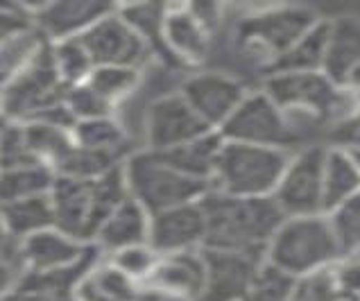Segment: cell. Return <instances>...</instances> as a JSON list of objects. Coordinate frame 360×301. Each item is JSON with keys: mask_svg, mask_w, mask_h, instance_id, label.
I'll list each match as a JSON object with an SVG mask.
<instances>
[{"mask_svg": "<svg viewBox=\"0 0 360 301\" xmlns=\"http://www.w3.org/2000/svg\"><path fill=\"white\" fill-rule=\"evenodd\" d=\"M39 165L30 154L25 129L20 122H5L0 129V170Z\"/></svg>", "mask_w": 360, "mask_h": 301, "instance_id": "obj_36", "label": "cell"}, {"mask_svg": "<svg viewBox=\"0 0 360 301\" xmlns=\"http://www.w3.org/2000/svg\"><path fill=\"white\" fill-rule=\"evenodd\" d=\"M50 55H53V64H55L61 84L66 89L84 84L86 77L91 75V70H94V61L86 55V50L79 44V39L50 44Z\"/></svg>", "mask_w": 360, "mask_h": 301, "instance_id": "obj_32", "label": "cell"}, {"mask_svg": "<svg viewBox=\"0 0 360 301\" xmlns=\"http://www.w3.org/2000/svg\"><path fill=\"white\" fill-rule=\"evenodd\" d=\"M148 236H150V213L139 202L127 197L102 222L91 245L102 256H109L120 252V249L148 243Z\"/></svg>", "mask_w": 360, "mask_h": 301, "instance_id": "obj_20", "label": "cell"}, {"mask_svg": "<svg viewBox=\"0 0 360 301\" xmlns=\"http://www.w3.org/2000/svg\"><path fill=\"white\" fill-rule=\"evenodd\" d=\"M0 254H16V241L9 236L3 215H0Z\"/></svg>", "mask_w": 360, "mask_h": 301, "instance_id": "obj_42", "label": "cell"}, {"mask_svg": "<svg viewBox=\"0 0 360 301\" xmlns=\"http://www.w3.org/2000/svg\"><path fill=\"white\" fill-rule=\"evenodd\" d=\"M55 181L53 170L44 165H25V168L0 170V206L25 200V197L48 193Z\"/></svg>", "mask_w": 360, "mask_h": 301, "instance_id": "obj_31", "label": "cell"}, {"mask_svg": "<svg viewBox=\"0 0 360 301\" xmlns=\"http://www.w3.org/2000/svg\"><path fill=\"white\" fill-rule=\"evenodd\" d=\"M202 254L207 278H204V293L200 301H245L256 267L265 258L209 247H202Z\"/></svg>", "mask_w": 360, "mask_h": 301, "instance_id": "obj_16", "label": "cell"}, {"mask_svg": "<svg viewBox=\"0 0 360 301\" xmlns=\"http://www.w3.org/2000/svg\"><path fill=\"white\" fill-rule=\"evenodd\" d=\"M181 98L188 102L191 109L218 132L229 116L247 96V89L240 79H236L220 70H200L193 72L179 87Z\"/></svg>", "mask_w": 360, "mask_h": 301, "instance_id": "obj_14", "label": "cell"}, {"mask_svg": "<svg viewBox=\"0 0 360 301\" xmlns=\"http://www.w3.org/2000/svg\"><path fill=\"white\" fill-rule=\"evenodd\" d=\"M263 91L288 118L311 116L338 124L358 111L352 93L335 87L324 72H270Z\"/></svg>", "mask_w": 360, "mask_h": 301, "instance_id": "obj_6", "label": "cell"}, {"mask_svg": "<svg viewBox=\"0 0 360 301\" xmlns=\"http://www.w3.org/2000/svg\"><path fill=\"white\" fill-rule=\"evenodd\" d=\"M218 132L224 141L263 145V148L290 150L297 141L290 120L263 89L247 91L243 102Z\"/></svg>", "mask_w": 360, "mask_h": 301, "instance_id": "obj_8", "label": "cell"}, {"mask_svg": "<svg viewBox=\"0 0 360 301\" xmlns=\"http://www.w3.org/2000/svg\"><path fill=\"white\" fill-rule=\"evenodd\" d=\"M25 129V141L32 159L44 165L48 170H55L61 165L70 150L75 148L73 141V129L68 127H59L53 122H44V120H34V122H23Z\"/></svg>", "mask_w": 360, "mask_h": 301, "instance_id": "obj_26", "label": "cell"}, {"mask_svg": "<svg viewBox=\"0 0 360 301\" xmlns=\"http://www.w3.org/2000/svg\"><path fill=\"white\" fill-rule=\"evenodd\" d=\"M356 258H360V254H358V256H356Z\"/></svg>", "mask_w": 360, "mask_h": 301, "instance_id": "obj_46", "label": "cell"}, {"mask_svg": "<svg viewBox=\"0 0 360 301\" xmlns=\"http://www.w3.org/2000/svg\"><path fill=\"white\" fill-rule=\"evenodd\" d=\"M0 215H3L9 236H12L16 243L25 241V238L34 236L39 231H46L50 226H55L50 191L25 197V200L12 202L7 206H0Z\"/></svg>", "mask_w": 360, "mask_h": 301, "instance_id": "obj_25", "label": "cell"}, {"mask_svg": "<svg viewBox=\"0 0 360 301\" xmlns=\"http://www.w3.org/2000/svg\"><path fill=\"white\" fill-rule=\"evenodd\" d=\"M73 295L77 301H139L143 286L122 274L109 258L100 256L79 278Z\"/></svg>", "mask_w": 360, "mask_h": 301, "instance_id": "obj_22", "label": "cell"}, {"mask_svg": "<svg viewBox=\"0 0 360 301\" xmlns=\"http://www.w3.org/2000/svg\"><path fill=\"white\" fill-rule=\"evenodd\" d=\"M354 157H356V161H358V165H360V152H352Z\"/></svg>", "mask_w": 360, "mask_h": 301, "instance_id": "obj_45", "label": "cell"}, {"mask_svg": "<svg viewBox=\"0 0 360 301\" xmlns=\"http://www.w3.org/2000/svg\"><path fill=\"white\" fill-rule=\"evenodd\" d=\"M360 66V18L338 16L328 20V41L322 72L345 89L349 75Z\"/></svg>", "mask_w": 360, "mask_h": 301, "instance_id": "obj_21", "label": "cell"}, {"mask_svg": "<svg viewBox=\"0 0 360 301\" xmlns=\"http://www.w3.org/2000/svg\"><path fill=\"white\" fill-rule=\"evenodd\" d=\"M290 301H335L333 269L328 267V269H322V272L297 278Z\"/></svg>", "mask_w": 360, "mask_h": 301, "instance_id": "obj_37", "label": "cell"}, {"mask_svg": "<svg viewBox=\"0 0 360 301\" xmlns=\"http://www.w3.org/2000/svg\"><path fill=\"white\" fill-rule=\"evenodd\" d=\"M127 197L129 193L125 177H122V163L107 172L105 177L94 181H79L55 174V181L50 186L55 226L59 231L91 245L102 222Z\"/></svg>", "mask_w": 360, "mask_h": 301, "instance_id": "obj_2", "label": "cell"}, {"mask_svg": "<svg viewBox=\"0 0 360 301\" xmlns=\"http://www.w3.org/2000/svg\"><path fill=\"white\" fill-rule=\"evenodd\" d=\"M204 278H207L204 254L202 249H195V252L159 256V263L143 290L172 301H200L204 293Z\"/></svg>", "mask_w": 360, "mask_h": 301, "instance_id": "obj_18", "label": "cell"}, {"mask_svg": "<svg viewBox=\"0 0 360 301\" xmlns=\"http://www.w3.org/2000/svg\"><path fill=\"white\" fill-rule=\"evenodd\" d=\"M290 150L224 141L211 174V191L231 197H272Z\"/></svg>", "mask_w": 360, "mask_h": 301, "instance_id": "obj_5", "label": "cell"}, {"mask_svg": "<svg viewBox=\"0 0 360 301\" xmlns=\"http://www.w3.org/2000/svg\"><path fill=\"white\" fill-rule=\"evenodd\" d=\"M265 261L295 278H302L333 267L342 261V252L324 213L283 217L272 241L267 243Z\"/></svg>", "mask_w": 360, "mask_h": 301, "instance_id": "obj_3", "label": "cell"}, {"mask_svg": "<svg viewBox=\"0 0 360 301\" xmlns=\"http://www.w3.org/2000/svg\"><path fill=\"white\" fill-rule=\"evenodd\" d=\"M0 301H77L75 295H59V293H46V290H34V288H25L18 286L3 297Z\"/></svg>", "mask_w": 360, "mask_h": 301, "instance_id": "obj_40", "label": "cell"}, {"mask_svg": "<svg viewBox=\"0 0 360 301\" xmlns=\"http://www.w3.org/2000/svg\"><path fill=\"white\" fill-rule=\"evenodd\" d=\"M328 217L333 236L340 247L342 258L360 254V193L349 197L347 202L335 206L333 211L324 213Z\"/></svg>", "mask_w": 360, "mask_h": 301, "instance_id": "obj_33", "label": "cell"}, {"mask_svg": "<svg viewBox=\"0 0 360 301\" xmlns=\"http://www.w3.org/2000/svg\"><path fill=\"white\" fill-rule=\"evenodd\" d=\"M207 238L204 247L243 252L265 258L267 243L283 222V213L272 197H231L209 191L200 200Z\"/></svg>", "mask_w": 360, "mask_h": 301, "instance_id": "obj_1", "label": "cell"}, {"mask_svg": "<svg viewBox=\"0 0 360 301\" xmlns=\"http://www.w3.org/2000/svg\"><path fill=\"white\" fill-rule=\"evenodd\" d=\"M204 238H207V220L200 202L172 206L168 211L150 215L148 245L159 256L202 249Z\"/></svg>", "mask_w": 360, "mask_h": 301, "instance_id": "obj_17", "label": "cell"}, {"mask_svg": "<svg viewBox=\"0 0 360 301\" xmlns=\"http://www.w3.org/2000/svg\"><path fill=\"white\" fill-rule=\"evenodd\" d=\"M143 150L170 152L179 145L195 141L204 134L215 132L204 122L179 91L163 93L154 98L143 113Z\"/></svg>", "mask_w": 360, "mask_h": 301, "instance_id": "obj_10", "label": "cell"}, {"mask_svg": "<svg viewBox=\"0 0 360 301\" xmlns=\"http://www.w3.org/2000/svg\"><path fill=\"white\" fill-rule=\"evenodd\" d=\"M222 143H224V139L220 136V132H209V134H204V136L184 143L170 152H163L161 157L166 159L172 168L188 174V177L211 184L215 159H218Z\"/></svg>", "mask_w": 360, "mask_h": 301, "instance_id": "obj_27", "label": "cell"}, {"mask_svg": "<svg viewBox=\"0 0 360 301\" xmlns=\"http://www.w3.org/2000/svg\"><path fill=\"white\" fill-rule=\"evenodd\" d=\"M143 82V70L139 68H120V66H100L91 70L84 84L116 113L134 93L139 91Z\"/></svg>", "mask_w": 360, "mask_h": 301, "instance_id": "obj_29", "label": "cell"}, {"mask_svg": "<svg viewBox=\"0 0 360 301\" xmlns=\"http://www.w3.org/2000/svg\"><path fill=\"white\" fill-rule=\"evenodd\" d=\"M328 41V20L320 18L274 64L272 72H322Z\"/></svg>", "mask_w": 360, "mask_h": 301, "instance_id": "obj_28", "label": "cell"}, {"mask_svg": "<svg viewBox=\"0 0 360 301\" xmlns=\"http://www.w3.org/2000/svg\"><path fill=\"white\" fill-rule=\"evenodd\" d=\"M100 252L94 245L82 243L77 238L59 231L57 226H50L46 231H39L16 243V263L20 267V276L68 272V269L89 263Z\"/></svg>", "mask_w": 360, "mask_h": 301, "instance_id": "obj_12", "label": "cell"}, {"mask_svg": "<svg viewBox=\"0 0 360 301\" xmlns=\"http://www.w3.org/2000/svg\"><path fill=\"white\" fill-rule=\"evenodd\" d=\"M116 7L118 14L131 25L134 32L146 41L152 57H161L166 64L172 61L166 50V44H163V20H166L168 5L141 3V5H116Z\"/></svg>", "mask_w": 360, "mask_h": 301, "instance_id": "obj_30", "label": "cell"}, {"mask_svg": "<svg viewBox=\"0 0 360 301\" xmlns=\"http://www.w3.org/2000/svg\"><path fill=\"white\" fill-rule=\"evenodd\" d=\"M163 44L172 64L198 66L209 57L211 30L193 14L188 5H168L163 20Z\"/></svg>", "mask_w": 360, "mask_h": 301, "instance_id": "obj_19", "label": "cell"}, {"mask_svg": "<svg viewBox=\"0 0 360 301\" xmlns=\"http://www.w3.org/2000/svg\"><path fill=\"white\" fill-rule=\"evenodd\" d=\"M66 87L55 70L50 44L34 55L32 61L16 70L14 75L0 82V96L7 122H32L46 111L61 105L66 98Z\"/></svg>", "mask_w": 360, "mask_h": 301, "instance_id": "obj_7", "label": "cell"}, {"mask_svg": "<svg viewBox=\"0 0 360 301\" xmlns=\"http://www.w3.org/2000/svg\"><path fill=\"white\" fill-rule=\"evenodd\" d=\"M79 44L84 46L86 55L94 61V68L120 66L143 70L152 59L146 41L118 14V7L111 9L107 16H102L96 25H91L79 37Z\"/></svg>", "mask_w": 360, "mask_h": 301, "instance_id": "obj_11", "label": "cell"}, {"mask_svg": "<svg viewBox=\"0 0 360 301\" xmlns=\"http://www.w3.org/2000/svg\"><path fill=\"white\" fill-rule=\"evenodd\" d=\"M5 109H3V96H0V129H3V124H5Z\"/></svg>", "mask_w": 360, "mask_h": 301, "instance_id": "obj_44", "label": "cell"}, {"mask_svg": "<svg viewBox=\"0 0 360 301\" xmlns=\"http://www.w3.org/2000/svg\"><path fill=\"white\" fill-rule=\"evenodd\" d=\"M30 27H32V20H30L25 5L0 3V50Z\"/></svg>", "mask_w": 360, "mask_h": 301, "instance_id": "obj_39", "label": "cell"}, {"mask_svg": "<svg viewBox=\"0 0 360 301\" xmlns=\"http://www.w3.org/2000/svg\"><path fill=\"white\" fill-rule=\"evenodd\" d=\"M114 7L116 5L98 0H55V3L25 5L34 30L48 44L79 39Z\"/></svg>", "mask_w": 360, "mask_h": 301, "instance_id": "obj_15", "label": "cell"}, {"mask_svg": "<svg viewBox=\"0 0 360 301\" xmlns=\"http://www.w3.org/2000/svg\"><path fill=\"white\" fill-rule=\"evenodd\" d=\"M324 145H308L290 154V161L272 193V200L283 217L324 213Z\"/></svg>", "mask_w": 360, "mask_h": 301, "instance_id": "obj_9", "label": "cell"}, {"mask_svg": "<svg viewBox=\"0 0 360 301\" xmlns=\"http://www.w3.org/2000/svg\"><path fill=\"white\" fill-rule=\"evenodd\" d=\"M105 258H109V261L114 263L122 274L129 276L131 281H136L139 286H146V281L159 263V254L154 252L148 243L120 249V252L109 254Z\"/></svg>", "mask_w": 360, "mask_h": 301, "instance_id": "obj_35", "label": "cell"}, {"mask_svg": "<svg viewBox=\"0 0 360 301\" xmlns=\"http://www.w3.org/2000/svg\"><path fill=\"white\" fill-rule=\"evenodd\" d=\"M297 278L276 265L263 261L256 267L245 301H290Z\"/></svg>", "mask_w": 360, "mask_h": 301, "instance_id": "obj_34", "label": "cell"}, {"mask_svg": "<svg viewBox=\"0 0 360 301\" xmlns=\"http://www.w3.org/2000/svg\"><path fill=\"white\" fill-rule=\"evenodd\" d=\"M122 177L127 193L150 215L168 211L172 206L200 202L211 191V184L193 179L150 150H134L122 161Z\"/></svg>", "mask_w": 360, "mask_h": 301, "instance_id": "obj_4", "label": "cell"}, {"mask_svg": "<svg viewBox=\"0 0 360 301\" xmlns=\"http://www.w3.org/2000/svg\"><path fill=\"white\" fill-rule=\"evenodd\" d=\"M335 301H360V258H342L333 267Z\"/></svg>", "mask_w": 360, "mask_h": 301, "instance_id": "obj_38", "label": "cell"}, {"mask_svg": "<svg viewBox=\"0 0 360 301\" xmlns=\"http://www.w3.org/2000/svg\"><path fill=\"white\" fill-rule=\"evenodd\" d=\"M18 278H20V267L16 263V254H0V299L12 293Z\"/></svg>", "mask_w": 360, "mask_h": 301, "instance_id": "obj_41", "label": "cell"}, {"mask_svg": "<svg viewBox=\"0 0 360 301\" xmlns=\"http://www.w3.org/2000/svg\"><path fill=\"white\" fill-rule=\"evenodd\" d=\"M73 141L79 148L111 154L125 161L131 150V139L116 116H102L91 120H79L73 124Z\"/></svg>", "mask_w": 360, "mask_h": 301, "instance_id": "obj_24", "label": "cell"}, {"mask_svg": "<svg viewBox=\"0 0 360 301\" xmlns=\"http://www.w3.org/2000/svg\"><path fill=\"white\" fill-rule=\"evenodd\" d=\"M360 193V165L345 148H326L324 157V213Z\"/></svg>", "mask_w": 360, "mask_h": 301, "instance_id": "obj_23", "label": "cell"}, {"mask_svg": "<svg viewBox=\"0 0 360 301\" xmlns=\"http://www.w3.org/2000/svg\"><path fill=\"white\" fill-rule=\"evenodd\" d=\"M317 14L306 7H279L263 12L254 18H247L240 32L243 44L250 50H261L270 61V68L279 61L292 44H297L308 30L317 23Z\"/></svg>", "mask_w": 360, "mask_h": 301, "instance_id": "obj_13", "label": "cell"}, {"mask_svg": "<svg viewBox=\"0 0 360 301\" xmlns=\"http://www.w3.org/2000/svg\"><path fill=\"white\" fill-rule=\"evenodd\" d=\"M345 89L352 93V96H358V93H360V66L352 72V75H349Z\"/></svg>", "mask_w": 360, "mask_h": 301, "instance_id": "obj_43", "label": "cell"}]
</instances>
